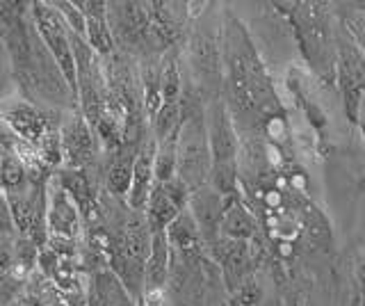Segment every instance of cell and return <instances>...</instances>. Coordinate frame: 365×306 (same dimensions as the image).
Wrapping results in <instances>:
<instances>
[{
  "instance_id": "cell-12",
  "label": "cell",
  "mask_w": 365,
  "mask_h": 306,
  "mask_svg": "<svg viewBox=\"0 0 365 306\" xmlns=\"http://www.w3.org/2000/svg\"><path fill=\"white\" fill-rule=\"evenodd\" d=\"M146 135V133H144ZM142 138H133V140H123L119 149H114L108 153V169H106V188L112 197H123L128 195L130 190V180H133V167L137 160V151H140Z\"/></svg>"
},
{
  "instance_id": "cell-2",
  "label": "cell",
  "mask_w": 365,
  "mask_h": 306,
  "mask_svg": "<svg viewBox=\"0 0 365 306\" xmlns=\"http://www.w3.org/2000/svg\"><path fill=\"white\" fill-rule=\"evenodd\" d=\"M288 7L292 9V24L306 60L322 73V78H331L336 73V49H331L334 30H331L329 14L324 9L327 5L297 3Z\"/></svg>"
},
{
  "instance_id": "cell-5",
  "label": "cell",
  "mask_w": 365,
  "mask_h": 306,
  "mask_svg": "<svg viewBox=\"0 0 365 306\" xmlns=\"http://www.w3.org/2000/svg\"><path fill=\"white\" fill-rule=\"evenodd\" d=\"M60 149L64 169H87L98 158L101 144L96 133L78 110L64 121L60 131Z\"/></svg>"
},
{
  "instance_id": "cell-18",
  "label": "cell",
  "mask_w": 365,
  "mask_h": 306,
  "mask_svg": "<svg viewBox=\"0 0 365 306\" xmlns=\"http://www.w3.org/2000/svg\"><path fill=\"white\" fill-rule=\"evenodd\" d=\"M167 243L171 249H178L182 256H194L203 245V238L197 229V222L190 215V210L185 208L178 218L169 224V229L165 231Z\"/></svg>"
},
{
  "instance_id": "cell-14",
  "label": "cell",
  "mask_w": 365,
  "mask_h": 306,
  "mask_svg": "<svg viewBox=\"0 0 365 306\" xmlns=\"http://www.w3.org/2000/svg\"><path fill=\"white\" fill-rule=\"evenodd\" d=\"M53 176L57 183H60V188L68 195V199L76 203V208L80 210L85 222L96 218L101 199H98V192L87 174V169H64L62 167L60 172Z\"/></svg>"
},
{
  "instance_id": "cell-19",
  "label": "cell",
  "mask_w": 365,
  "mask_h": 306,
  "mask_svg": "<svg viewBox=\"0 0 365 306\" xmlns=\"http://www.w3.org/2000/svg\"><path fill=\"white\" fill-rule=\"evenodd\" d=\"M28 176H30L28 165L16 153L3 155V163H0V188H3V192L21 188L28 180Z\"/></svg>"
},
{
  "instance_id": "cell-10",
  "label": "cell",
  "mask_w": 365,
  "mask_h": 306,
  "mask_svg": "<svg viewBox=\"0 0 365 306\" xmlns=\"http://www.w3.org/2000/svg\"><path fill=\"white\" fill-rule=\"evenodd\" d=\"M187 210L197 222V229L203 238V243H215L220 238V224L224 213V197H220L210 185H203L197 192H192L187 201Z\"/></svg>"
},
{
  "instance_id": "cell-17",
  "label": "cell",
  "mask_w": 365,
  "mask_h": 306,
  "mask_svg": "<svg viewBox=\"0 0 365 306\" xmlns=\"http://www.w3.org/2000/svg\"><path fill=\"white\" fill-rule=\"evenodd\" d=\"M256 233V220L251 215L240 199L226 197L224 199V213H222V224H220V235L226 240H237V243H247L249 238H254Z\"/></svg>"
},
{
  "instance_id": "cell-21",
  "label": "cell",
  "mask_w": 365,
  "mask_h": 306,
  "mask_svg": "<svg viewBox=\"0 0 365 306\" xmlns=\"http://www.w3.org/2000/svg\"><path fill=\"white\" fill-rule=\"evenodd\" d=\"M342 28L349 32V37L354 39V44L361 49V53L365 55V12H351L342 19Z\"/></svg>"
},
{
  "instance_id": "cell-25",
  "label": "cell",
  "mask_w": 365,
  "mask_h": 306,
  "mask_svg": "<svg viewBox=\"0 0 365 306\" xmlns=\"http://www.w3.org/2000/svg\"><path fill=\"white\" fill-rule=\"evenodd\" d=\"M0 195H3V188H0Z\"/></svg>"
},
{
  "instance_id": "cell-3",
  "label": "cell",
  "mask_w": 365,
  "mask_h": 306,
  "mask_svg": "<svg viewBox=\"0 0 365 306\" xmlns=\"http://www.w3.org/2000/svg\"><path fill=\"white\" fill-rule=\"evenodd\" d=\"M30 19L76 101V60L71 46V30L66 28L64 19L53 3H30Z\"/></svg>"
},
{
  "instance_id": "cell-13",
  "label": "cell",
  "mask_w": 365,
  "mask_h": 306,
  "mask_svg": "<svg viewBox=\"0 0 365 306\" xmlns=\"http://www.w3.org/2000/svg\"><path fill=\"white\" fill-rule=\"evenodd\" d=\"M87 306H137V300L110 267L91 272L85 288Z\"/></svg>"
},
{
  "instance_id": "cell-4",
  "label": "cell",
  "mask_w": 365,
  "mask_h": 306,
  "mask_svg": "<svg viewBox=\"0 0 365 306\" xmlns=\"http://www.w3.org/2000/svg\"><path fill=\"white\" fill-rule=\"evenodd\" d=\"M336 44V78L345 96V110L351 123L359 121L361 101L365 92V55L354 44L349 32L340 26L334 37Z\"/></svg>"
},
{
  "instance_id": "cell-1",
  "label": "cell",
  "mask_w": 365,
  "mask_h": 306,
  "mask_svg": "<svg viewBox=\"0 0 365 306\" xmlns=\"http://www.w3.org/2000/svg\"><path fill=\"white\" fill-rule=\"evenodd\" d=\"M182 106V123L176 140V178L192 192L208 185L212 155L208 144V131H205V117L201 110H190L185 101Z\"/></svg>"
},
{
  "instance_id": "cell-16",
  "label": "cell",
  "mask_w": 365,
  "mask_h": 306,
  "mask_svg": "<svg viewBox=\"0 0 365 306\" xmlns=\"http://www.w3.org/2000/svg\"><path fill=\"white\" fill-rule=\"evenodd\" d=\"M171 272V247L165 233H153L151 249L144 260V292L165 290ZM144 297V295H142Z\"/></svg>"
},
{
  "instance_id": "cell-9",
  "label": "cell",
  "mask_w": 365,
  "mask_h": 306,
  "mask_svg": "<svg viewBox=\"0 0 365 306\" xmlns=\"http://www.w3.org/2000/svg\"><path fill=\"white\" fill-rule=\"evenodd\" d=\"M155 151H158V142L153 140V135L146 131L144 140L140 144V151H137L135 167H133L130 190H128V195H125V206L133 213H144L148 195H151V190L155 185Z\"/></svg>"
},
{
  "instance_id": "cell-24",
  "label": "cell",
  "mask_w": 365,
  "mask_h": 306,
  "mask_svg": "<svg viewBox=\"0 0 365 306\" xmlns=\"http://www.w3.org/2000/svg\"><path fill=\"white\" fill-rule=\"evenodd\" d=\"M3 155H5V151H3V149H0V163H3Z\"/></svg>"
},
{
  "instance_id": "cell-8",
  "label": "cell",
  "mask_w": 365,
  "mask_h": 306,
  "mask_svg": "<svg viewBox=\"0 0 365 306\" xmlns=\"http://www.w3.org/2000/svg\"><path fill=\"white\" fill-rule=\"evenodd\" d=\"M48 208H46V229L48 238H68L78 240L83 235V215L76 208V203L68 199L66 192L60 188L55 176L48 178Z\"/></svg>"
},
{
  "instance_id": "cell-6",
  "label": "cell",
  "mask_w": 365,
  "mask_h": 306,
  "mask_svg": "<svg viewBox=\"0 0 365 306\" xmlns=\"http://www.w3.org/2000/svg\"><path fill=\"white\" fill-rule=\"evenodd\" d=\"M190 190L178 178H171L167 183H155L148 201L144 206V220L151 233H165L169 224L187 208Z\"/></svg>"
},
{
  "instance_id": "cell-11",
  "label": "cell",
  "mask_w": 365,
  "mask_h": 306,
  "mask_svg": "<svg viewBox=\"0 0 365 306\" xmlns=\"http://www.w3.org/2000/svg\"><path fill=\"white\" fill-rule=\"evenodd\" d=\"M3 119L7 126L14 131V135L21 140L30 144L32 149H37L41 144V140L53 131L51 121L46 119L43 112H39L34 106L30 103H14L9 106L5 112H3Z\"/></svg>"
},
{
  "instance_id": "cell-15",
  "label": "cell",
  "mask_w": 365,
  "mask_h": 306,
  "mask_svg": "<svg viewBox=\"0 0 365 306\" xmlns=\"http://www.w3.org/2000/svg\"><path fill=\"white\" fill-rule=\"evenodd\" d=\"M85 16V41L101 60L114 53V39L108 24V3H78Z\"/></svg>"
},
{
  "instance_id": "cell-20",
  "label": "cell",
  "mask_w": 365,
  "mask_h": 306,
  "mask_svg": "<svg viewBox=\"0 0 365 306\" xmlns=\"http://www.w3.org/2000/svg\"><path fill=\"white\" fill-rule=\"evenodd\" d=\"M53 5L57 12H60V16L64 19L66 28L71 30V35L85 39V16L80 12L78 3H53Z\"/></svg>"
},
{
  "instance_id": "cell-22",
  "label": "cell",
  "mask_w": 365,
  "mask_h": 306,
  "mask_svg": "<svg viewBox=\"0 0 365 306\" xmlns=\"http://www.w3.org/2000/svg\"><path fill=\"white\" fill-rule=\"evenodd\" d=\"M14 243L16 235H0V275H7L14 265Z\"/></svg>"
},
{
  "instance_id": "cell-23",
  "label": "cell",
  "mask_w": 365,
  "mask_h": 306,
  "mask_svg": "<svg viewBox=\"0 0 365 306\" xmlns=\"http://www.w3.org/2000/svg\"><path fill=\"white\" fill-rule=\"evenodd\" d=\"M0 235H16L14 218H11V210H9V203H7L5 195H0Z\"/></svg>"
},
{
  "instance_id": "cell-7",
  "label": "cell",
  "mask_w": 365,
  "mask_h": 306,
  "mask_svg": "<svg viewBox=\"0 0 365 306\" xmlns=\"http://www.w3.org/2000/svg\"><path fill=\"white\" fill-rule=\"evenodd\" d=\"M203 117H205V131H208L212 167H235L237 165V133H235L231 115H228V108L222 101H215Z\"/></svg>"
}]
</instances>
